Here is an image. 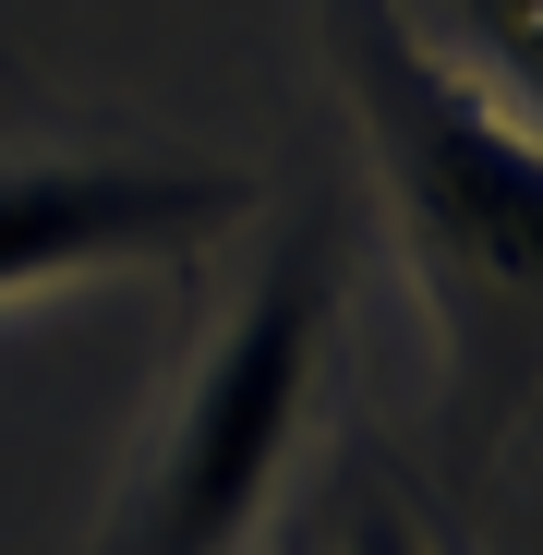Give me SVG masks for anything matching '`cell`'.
<instances>
[{"mask_svg": "<svg viewBox=\"0 0 543 555\" xmlns=\"http://www.w3.org/2000/svg\"><path fill=\"white\" fill-rule=\"evenodd\" d=\"M326 49L447 338V447L495 459L543 399V133L447 73L399 0H326Z\"/></svg>", "mask_w": 543, "mask_h": 555, "instance_id": "1", "label": "cell"}, {"mask_svg": "<svg viewBox=\"0 0 543 555\" xmlns=\"http://www.w3.org/2000/svg\"><path fill=\"white\" fill-rule=\"evenodd\" d=\"M326 314H338V242L290 230V254L254 266V291L218 314L194 387H181L145 483H133L121 555H242V531L266 519V495L290 472V435H302L314 362H326Z\"/></svg>", "mask_w": 543, "mask_h": 555, "instance_id": "2", "label": "cell"}, {"mask_svg": "<svg viewBox=\"0 0 543 555\" xmlns=\"http://www.w3.org/2000/svg\"><path fill=\"white\" fill-rule=\"evenodd\" d=\"M230 218H254V169H218V157H25L0 169V302L206 254Z\"/></svg>", "mask_w": 543, "mask_h": 555, "instance_id": "3", "label": "cell"}, {"mask_svg": "<svg viewBox=\"0 0 543 555\" xmlns=\"http://www.w3.org/2000/svg\"><path fill=\"white\" fill-rule=\"evenodd\" d=\"M435 61L471 73L519 133H543V0H447Z\"/></svg>", "mask_w": 543, "mask_h": 555, "instance_id": "4", "label": "cell"}, {"mask_svg": "<svg viewBox=\"0 0 543 555\" xmlns=\"http://www.w3.org/2000/svg\"><path fill=\"white\" fill-rule=\"evenodd\" d=\"M338 555H423V531H411V519H399V507H362V519H350V543H338Z\"/></svg>", "mask_w": 543, "mask_h": 555, "instance_id": "5", "label": "cell"}]
</instances>
